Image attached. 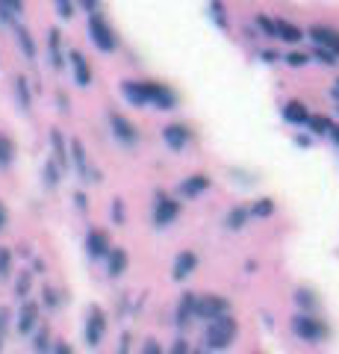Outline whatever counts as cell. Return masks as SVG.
Instances as JSON below:
<instances>
[{"mask_svg": "<svg viewBox=\"0 0 339 354\" xmlns=\"http://www.w3.org/2000/svg\"><path fill=\"white\" fill-rule=\"evenodd\" d=\"M239 334V322L227 313V316H218L213 319V322H206V330H204V346L210 348V351H224V348H231L233 346V339Z\"/></svg>", "mask_w": 339, "mask_h": 354, "instance_id": "1", "label": "cell"}, {"mask_svg": "<svg viewBox=\"0 0 339 354\" xmlns=\"http://www.w3.org/2000/svg\"><path fill=\"white\" fill-rule=\"evenodd\" d=\"M89 39L92 44L101 53H113L118 48V36H115V30L109 27V21L104 15H92L89 18Z\"/></svg>", "mask_w": 339, "mask_h": 354, "instance_id": "2", "label": "cell"}, {"mask_svg": "<svg viewBox=\"0 0 339 354\" xmlns=\"http://www.w3.org/2000/svg\"><path fill=\"white\" fill-rule=\"evenodd\" d=\"M227 313H231V304H227V298H222V295H204V298H195V319L213 322V319L227 316Z\"/></svg>", "mask_w": 339, "mask_h": 354, "instance_id": "3", "label": "cell"}, {"mask_svg": "<svg viewBox=\"0 0 339 354\" xmlns=\"http://www.w3.org/2000/svg\"><path fill=\"white\" fill-rule=\"evenodd\" d=\"M83 334H86V346H101V339L106 334V313L97 304L89 307V316H86V328H83Z\"/></svg>", "mask_w": 339, "mask_h": 354, "instance_id": "4", "label": "cell"}, {"mask_svg": "<svg viewBox=\"0 0 339 354\" xmlns=\"http://www.w3.org/2000/svg\"><path fill=\"white\" fill-rule=\"evenodd\" d=\"M292 330L298 334L301 339H307V342H319L325 339V325H322V319H313L310 313H298L292 319Z\"/></svg>", "mask_w": 339, "mask_h": 354, "instance_id": "5", "label": "cell"}, {"mask_svg": "<svg viewBox=\"0 0 339 354\" xmlns=\"http://www.w3.org/2000/svg\"><path fill=\"white\" fill-rule=\"evenodd\" d=\"M68 160L74 162V169H77V174L83 177V180H101V174L92 169L89 157H86V148H83L80 139H71L68 142Z\"/></svg>", "mask_w": 339, "mask_h": 354, "instance_id": "6", "label": "cell"}, {"mask_svg": "<svg viewBox=\"0 0 339 354\" xmlns=\"http://www.w3.org/2000/svg\"><path fill=\"white\" fill-rule=\"evenodd\" d=\"M109 130H113V136L122 142V145H136L139 142V130L130 118H124L122 113H109Z\"/></svg>", "mask_w": 339, "mask_h": 354, "instance_id": "7", "label": "cell"}, {"mask_svg": "<svg viewBox=\"0 0 339 354\" xmlns=\"http://www.w3.org/2000/svg\"><path fill=\"white\" fill-rule=\"evenodd\" d=\"M307 36L316 41V48H322L327 53H333V57L339 59V30L333 27H322V24H313L307 30Z\"/></svg>", "mask_w": 339, "mask_h": 354, "instance_id": "8", "label": "cell"}, {"mask_svg": "<svg viewBox=\"0 0 339 354\" xmlns=\"http://www.w3.org/2000/svg\"><path fill=\"white\" fill-rule=\"evenodd\" d=\"M180 216V201H174L168 195H157V204H154V225L157 227H168L174 218Z\"/></svg>", "mask_w": 339, "mask_h": 354, "instance_id": "9", "label": "cell"}, {"mask_svg": "<svg viewBox=\"0 0 339 354\" xmlns=\"http://www.w3.org/2000/svg\"><path fill=\"white\" fill-rule=\"evenodd\" d=\"M145 92H148V104H157V109H174L177 106V95H174L168 86L145 83Z\"/></svg>", "mask_w": 339, "mask_h": 354, "instance_id": "10", "label": "cell"}, {"mask_svg": "<svg viewBox=\"0 0 339 354\" xmlns=\"http://www.w3.org/2000/svg\"><path fill=\"white\" fill-rule=\"evenodd\" d=\"M109 248H113V242H109V234L101 227L89 230V236H86V254H89L92 260H101L109 254Z\"/></svg>", "mask_w": 339, "mask_h": 354, "instance_id": "11", "label": "cell"}, {"mask_svg": "<svg viewBox=\"0 0 339 354\" xmlns=\"http://www.w3.org/2000/svg\"><path fill=\"white\" fill-rule=\"evenodd\" d=\"M15 328H18V334H24V337H30L32 330L39 328V304L36 301H24V304H21Z\"/></svg>", "mask_w": 339, "mask_h": 354, "instance_id": "12", "label": "cell"}, {"mask_svg": "<svg viewBox=\"0 0 339 354\" xmlns=\"http://www.w3.org/2000/svg\"><path fill=\"white\" fill-rule=\"evenodd\" d=\"M162 139H166V145L171 151H183L192 142V130L186 124H168V127H162Z\"/></svg>", "mask_w": 339, "mask_h": 354, "instance_id": "13", "label": "cell"}, {"mask_svg": "<svg viewBox=\"0 0 339 354\" xmlns=\"http://www.w3.org/2000/svg\"><path fill=\"white\" fill-rule=\"evenodd\" d=\"M68 62H71V71H74V83L86 88V86L92 83V65H89V59H86L80 50H71L68 53Z\"/></svg>", "mask_w": 339, "mask_h": 354, "instance_id": "14", "label": "cell"}, {"mask_svg": "<svg viewBox=\"0 0 339 354\" xmlns=\"http://www.w3.org/2000/svg\"><path fill=\"white\" fill-rule=\"evenodd\" d=\"M195 292H183L180 295V301H177V307H174V325L177 328H186L195 319Z\"/></svg>", "mask_w": 339, "mask_h": 354, "instance_id": "15", "label": "cell"}, {"mask_svg": "<svg viewBox=\"0 0 339 354\" xmlns=\"http://www.w3.org/2000/svg\"><path fill=\"white\" fill-rule=\"evenodd\" d=\"M210 189V177L206 174H189L186 180L177 186V195L180 198H198L201 192Z\"/></svg>", "mask_w": 339, "mask_h": 354, "instance_id": "16", "label": "cell"}, {"mask_svg": "<svg viewBox=\"0 0 339 354\" xmlns=\"http://www.w3.org/2000/svg\"><path fill=\"white\" fill-rule=\"evenodd\" d=\"M198 269V257H195L192 251H180L177 257H174V269H171V278L174 281H186L189 274Z\"/></svg>", "mask_w": 339, "mask_h": 354, "instance_id": "17", "label": "cell"}, {"mask_svg": "<svg viewBox=\"0 0 339 354\" xmlns=\"http://www.w3.org/2000/svg\"><path fill=\"white\" fill-rule=\"evenodd\" d=\"M50 151H53V162L59 165V169L65 171L68 169V142H65V136H62V130L59 127H53L50 130Z\"/></svg>", "mask_w": 339, "mask_h": 354, "instance_id": "18", "label": "cell"}, {"mask_svg": "<svg viewBox=\"0 0 339 354\" xmlns=\"http://www.w3.org/2000/svg\"><path fill=\"white\" fill-rule=\"evenodd\" d=\"M48 59H50V65L53 68H62L65 65V50H62V32L53 27V30H48Z\"/></svg>", "mask_w": 339, "mask_h": 354, "instance_id": "19", "label": "cell"}, {"mask_svg": "<svg viewBox=\"0 0 339 354\" xmlns=\"http://www.w3.org/2000/svg\"><path fill=\"white\" fill-rule=\"evenodd\" d=\"M127 263H130V257H127L124 248H109V254H106V274L109 278H122V274L127 272Z\"/></svg>", "mask_w": 339, "mask_h": 354, "instance_id": "20", "label": "cell"}, {"mask_svg": "<svg viewBox=\"0 0 339 354\" xmlns=\"http://www.w3.org/2000/svg\"><path fill=\"white\" fill-rule=\"evenodd\" d=\"M122 95H124V101L133 104V106H145L148 104V92H145V83L142 80H124L122 83Z\"/></svg>", "mask_w": 339, "mask_h": 354, "instance_id": "21", "label": "cell"}, {"mask_svg": "<svg viewBox=\"0 0 339 354\" xmlns=\"http://www.w3.org/2000/svg\"><path fill=\"white\" fill-rule=\"evenodd\" d=\"M15 30V41H18V48H21V53H24L27 59H36V53H39V48H36V41H32V32L24 27V24H15L12 27Z\"/></svg>", "mask_w": 339, "mask_h": 354, "instance_id": "22", "label": "cell"}, {"mask_svg": "<svg viewBox=\"0 0 339 354\" xmlns=\"http://www.w3.org/2000/svg\"><path fill=\"white\" fill-rule=\"evenodd\" d=\"M283 118H287L289 124H295V127L307 124V118H310L307 104H301V101H289L287 106H283Z\"/></svg>", "mask_w": 339, "mask_h": 354, "instance_id": "23", "label": "cell"}, {"mask_svg": "<svg viewBox=\"0 0 339 354\" xmlns=\"http://www.w3.org/2000/svg\"><path fill=\"white\" fill-rule=\"evenodd\" d=\"M12 88H15V97H18V106L24 109V113H30V106H32V92H30V83H27V77H15V83H12Z\"/></svg>", "mask_w": 339, "mask_h": 354, "instance_id": "24", "label": "cell"}, {"mask_svg": "<svg viewBox=\"0 0 339 354\" xmlns=\"http://www.w3.org/2000/svg\"><path fill=\"white\" fill-rule=\"evenodd\" d=\"M15 139L12 136H6V133H0V169H9V165L15 162Z\"/></svg>", "mask_w": 339, "mask_h": 354, "instance_id": "25", "label": "cell"}, {"mask_svg": "<svg viewBox=\"0 0 339 354\" xmlns=\"http://www.w3.org/2000/svg\"><path fill=\"white\" fill-rule=\"evenodd\" d=\"M275 36L283 41H301L304 30L298 24H289V21H275Z\"/></svg>", "mask_w": 339, "mask_h": 354, "instance_id": "26", "label": "cell"}, {"mask_svg": "<svg viewBox=\"0 0 339 354\" xmlns=\"http://www.w3.org/2000/svg\"><path fill=\"white\" fill-rule=\"evenodd\" d=\"M21 12H24V3H6V0H0V21H3V24L15 27Z\"/></svg>", "mask_w": 339, "mask_h": 354, "instance_id": "27", "label": "cell"}, {"mask_svg": "<svg viewBox=\"0 0 339 354\" xmlns=\"http://www.w3.org/2000/svg\"><path fill=\"white\" fill-rule=\"evenodd\" d=\"M50 346H53V342H50V330L45 325L32 330V351H36V354H50Z\"/></svg>", "mask_w": 339, "mask_h": 354, "instance_id": "28", "label": "cell"}, {"mask_svg": "<svg viewBox=\"0 0 339 354\" xmlns=\"http://www.w3.org/2000/svg\"><path fill=\"white\" fill-rule=\"evenodd\" d=\"M248 218H251L248 207H236V209H231V213L224 216V225L231 227V230H242V227L248 225Z\"/></svg>", "mask_w": 339, "mask_h": 354, "instance_id": "29", "label": "cell"}, {"mask_svg": "<svg viewBox=\"0 0 339 354\" xmlns=\"http://www.w3.org/2000/svg\"><path fill=\"white\" fill-rule=\"evenodd\" d=\"M30 290H32V272H18V278H15V295L21 298V301H27Z\"/></svg>", "mask_w": 339, "mask_h": 354, "instance_id": "30", "label": "cell"}, {"mask_svg": "<svg viewBox=\"0 0 339 354\" xmlns=\"http://www.w3.org/2000/svg\"><path fill=\"white\" fill-rule=\"evenodd\" d=\"M12 263H15V254H12V248L0 245V281H6L9 274H12Z\"/></svg>", "mask_w": 339, "mask_h": 354, "instance_id": "31", "label": "cell"}, {"mask_svg": "<svg viewBox=\"0 0 339 354\" xmlns=\"http://www.w3.org/2000/svg\"><path fill=\"white\" fill-rule=\"evenodd\" d=\"M248 213L257 216V218H269L271 213H275V201H271V198H260L254 207H248Z\"/></svg>", "mask_w": 339, "mask_h": 354, "instance_id": "32", "label": "cell"}, {"mask_svg": "<svg viewBox=\"0 0 339 354\" xmlns=\"http://www.w3.org/2000/svg\"><path fill=\"white\" fill-rule=\"evenodd\" d=\"M307 127L316 133V136H322V133H331L333 121L327 118V115H310V118H307Z\"/></svg>", "mask_w": 339, "mask_h": 354, "instance_id": "33", "label": "cell"}, {"mask_svg": "<svg viewBox=\"0 0 339 354\" xmlns=\"http://www.w3.org/2000/svg\"><path fill=\"white\" fill-rule=\"evenodd\" d=\"M59 180H62V169L53 160H48L45 162V186L53 189V186H59Z\"/></svg>", "mask_w": 339, "mask_h": 354, "instance_id": "34", "label": "cell"}, {"mask_svg": "<svg viewBox=\"0 0 339 354\" xmlns=\"http://www.w3.org/2000/svg\"><path fill=\"white\" fill-rule=\"evenodd\" d=\"M206 9H210V18L215 21V24L222 27V30H227V15H224V6H222V3H210Z\"/></svg>", "mask_w": 339, "mask_h": 354, "instance_id": "35", "label": "cell"}, {"mask_svg": "<svg viewBox=\"0 0 339 354\" xmlns=\"http://www.w3.org/2000/svg\"><path fill=\"white\" fill-rule=\"evenodd\" d=\"M41 304L50 307V310H57L59 307V292L53 290V286H45V290H41Z\"/></svg>", "mask_w": 339, "mask_h": 354, "instance_id": "36", "label": "cell"}, {"mask_svg": "<svg viewBox=\"0 0 339 354\" xmlns=\"http://www.w3.org/2000/svg\"><path fill=\"white\" fill-rule=\"evenodd\" d=\"M310 57L316 59V62H322V65H327V68H331V65H336L339 59L333 57V53H327V50H322V48H313V53Z\"/></svg>", "mask_w": 339, "mask_h": 354, "instance_id": "37", "label": "cell"}, {"mask_svg": "<svg viewBox=\"0 0 339 354\" xmlns=\"http://www.w3.org/2000/svg\"><path fill=\"white\" fill-rule=\"evenodd\" d=\"M295 304H301V307L313 310V307L319 304V301H316V298H313V292H310V290H298V292H295Z\"/></svg>", "mask_w": 339, "mask_h": 354, "instance_id": "38", "label": "cell"}, {"mask_svg": "<svg viewBox=\"0 0 339 354\" xmlns=\"http://www.w3.org/2000/svg\"><path fill=\"white\" fill-rule=\"evenodd\" d=\"M307 62H310V57L307 53H301V50H292L287 57V65H292V68H301V65H307Z\"/></svg>", "mask_w": 339, "mask_h": 354, "instance_id": "39", "label": "cell"}, {"mask_svg": "<svg viewBox=\"0 0 339 354\" xmlns=\"http://www.w3.org/2000/svg\"><path fill=\"white\" fill-rule=\"evenodd\" d=\"M9 322H12V310H9V307H0V339L6 337Z\"/></svg>", "mask_w": 339, "mask_h": 354, "instance_id": "40", "label": "cell"}, {"mask_svg": "<svg viewBox=\"0 0 339 354\" xmlns=\"http://www.w3.org/2000/svg\"><path fill=\"white\" fill-rule=\"evenodd\" d=\"M257 27H260L262 32H266V36L275 39V21H271L269 15H260V18H257Z\"/></svg>", "mask_w": 339, "mask_h": 354, "instance_id": "41", "label": "cell"}, {"mask_svg": "<svg viewBox=\"0 0 339 354\" xmlns=\"http://www.w3.org/2000/svg\"><path fill=\"white\" fill-rule=\"evenodd\" d=\"M113 221L115 225H124V201L122 198H115L113 201Z\"/></svg>", "mask_w": 339, "mask_h": 354, "instance_id": "42", "label": "cell"}, {"mask_svg": "<svg viewBox=\"0 0 339 354\" xmlns=\"http://www.w3.org/2000/svg\"><path fill=\"white\" fill-rule=\"evenodd\" d=\"M57 12H59V18H71L74 3H68V0H57Z\"/></svg>", "mask_w": 339, "mask_h": 354, "instance_id": "43", "label": "cell"}, {"mask_svg": "<svg viewBox=\"0 0 339 354\" xmlns=\"http://www.w3.org/2000/svg\"><path fill=\"white\" fill-rule=\"evenodd\" d=\"M142 354H166L162 351V346L157 339H145V346H142Z\"/></svg>", "mask_w": 339, "mask_h": 354, "instance_id": "44", "label": "cell"}, {"mask_svg": "<svg viewBox=\"0 0 339 354\" xmlns=\"http://www.w3.org/2000/svg\"><path fill=\"white\" fill-rule=\"evenodd\" d=\"M50 354H74V351H71V346H68L65 339H57V342L50 346Z\"/></svg>", "mask_w": 339, "mask_h": 354, "instance_id": "45", "label": "cell"}, {"mask_svg": "<svg viewBox=\"0 0 339 354\" xmlns=\"http://www.w3.org/2000/svg\"><path fill=\"white\" fill-rule=\"evenodd\" d=\"M168 354H192V351H189V342H186V339L171 342V351H168Z\"/></svg>", "mask_w": 339, "mask_h": 354, "instance_id": "46", "label": "cell"}, {"mask_svg": "<svg viewBox=\"0 0 339 354\" xmlns=\"http://www.w3.org/2000/svg\"><path fill=\"white\" fill-rule=\"evenodd\" d=\"M130 339H133V337H130V330H124L122 342H118V354H130Z\"/></svg>", "mask_w": 339, "mask_h": 354, "instance_id": "47", "label": "cell"}, {"mask_svg": "<svg viewBox=\"0 0 339 354\" xmlns=\"http://www.w3.org/2000/svg\"><path fill=\"white\" fill-rule=\"evenodd\" d=\"M6 221H9V209H6V204L0 201V230L6 227Z\"/></svg>", "mask_w": 339, "mask_h": 354, "instance_id": "48", "label": "cell"}, {"mask_svg": "<svg viewBox=\"0 0 339 354\" xmlns=\"http://www.w3.org/2000/svg\"><path fill=\"white\" fill-rule=\"evenodd\" d=\"M74 201H77V207H80V209H86V207H89V204H86V195H83V192H77V195H74Z\"/></svg>", "mask_w": 339, "mask_h": 354, "instance_id": "49", "label": "cell"}, {"mask_svg": "<svg viewBox=\"0 0 339 354\" xmlns=\"http://www.w3.org/2000/svg\"><path fill=\"white\" fill-rule=\"evenodd\" d=\"M41 274V272H45V263H41V260H32V274Z\"/></svg>", "mask_w": 339, "mask_h": 354, "instance_id": "50", "label": "cell"}, {"mask_svg": "<svg viewBox=\"0 0 339 354\" xmlns=\"http://www.w3.org/2000/svg\"><path fill=\"white\" fill-rule=\"evenodd\" d=\"M262 59H266V62H278L280 57H278V53H271V50H266V53H262Z\"/></svg>", "mask_w": 339, "mask_h": 354, "instance_id": "51", "label": "cell"}, {"mask_svg": "<svg viewBox=\"0 0 339 354\" xmlns=\"http://www.w3.org/2000/svg\"><path fill=\"white\" fill-rule=\"evenodd\" d=\"M331 139H333L336 145H339V124H333V127H331Z\"/></svg>", "mask_w": 339, "mask_h": 354, "instance_id": "52", "label": "cell"}, {"mask_svg": "<svg viewBox=\"0 0 339 354\" xmlns=\"http://www.w3.org/2000/svg\"><path fill=\"white\" fill-rule=\"evenodd\" d=\"M59 109H68V97H65L62 92H59Z\"/></svg>", "mask_w": 339, "mask_h": 354, "instance_id": "53", "label": "cell"}, {"mask_svg": "<svg viewBox=\"0 0 339 354\" xmlns=\"http://www.w3.org/2000/svg\"><path fill=\"white\" fill-rule=\"evenodd\" d=\"M195 354H210V348H206V346H204V348H198V351H195Z\"/></svg>", "mask_w": 339, "mask_h": 354, "instance_id": "54", "label": "cell"}, {"mask_svg": "<svg viewBox=\"0 0 339 354\" xmlns=\"http://www.w3.org/2000/svg\"><path fill=\"white\" fill-rule=\"evenodd\" d=\"M0 348H3V339H0Z\"/></svg>", "mask_w": 339, "mask_h": 354, "instance_id": "55", "label": "cell"}, {"mask_svg": "<svg viewBox=\"0 0 339 354\" xmlns=\"http://www.w3.org/2000/svg\"><path fill=\"white\" fill-rule=\"evenodd\" d=\"M336 88H339V80H336Z\"/></svg>", "mask_w": 339, "mask_h": 354, "instance_id": "56", "label": "cell"}, {"mask_svg": "<svg viewBox=\"0 0 339 354\" xmlns=\"http://www.w3.org/2000/svg\"><path fill=\"white\" fill-rule=\"evenodd\" d=\"M336 113H339V106H336Z\"/></svg>", "mask_w": 339, "mask_h": 354, "instance_id": "57", "label": "cell"}]
</instances>
